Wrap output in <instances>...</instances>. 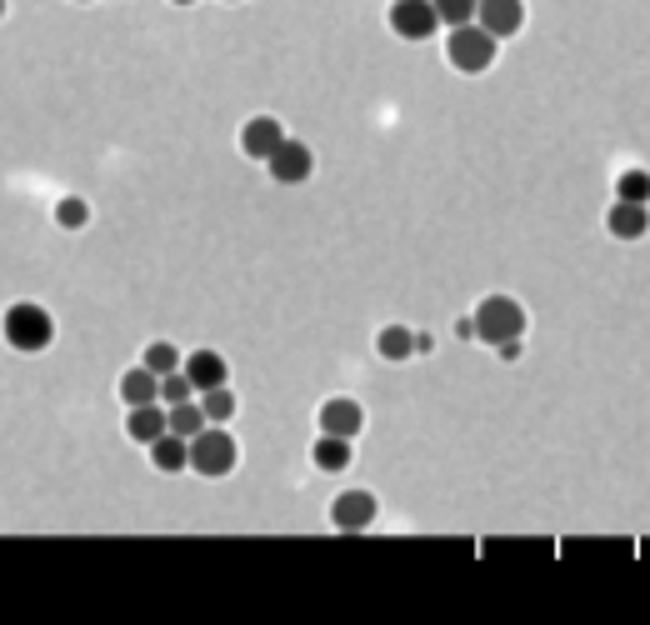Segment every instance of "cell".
<instances>
[{
    "instance_id": "obj_1",
    "label": "cell",
    "mask_w": 650,
    "mask_h": 625,
    "mask_svg": "<svg viewBox=\"0 0 650 625\" xmlns=\"http://www.w3.org/2000/svg\"><path fill=\"white\" fill-rule=\"evenodd\" d=\"M471 316H475V345H481V351H496L500 341H525V335H531V310L510 291L481 295L471 306Z\"/></svg>"
},
{
    "instance_id": "obj_5",
    "label": "cell",
    "mask_w": 650,
    "mask_h": 625,
    "mask_svg": "<svg viewBox=\"0 0 650 625\" xmlns=\"http://www.w3.org/2000/svg\"><path fill=\"white\" fill-rule=\"evenodd\" d=\"M240 465V440L231 425H205L201 436L190 440V471L196 481H225Z\"/></svg>"
},
{
    "instance_id": "obj_10",
    "label": "cell",
    "mask_w": 650,
    "mask_h": 625,
    "mask_svg": "<svg viewBox=\"0 0 650 625\" xmlns=\"http://www.w3.org/2000/svg\"><path fill=\"white\" fill-rule=\"evenodd\" d=\"M605 236L615 246H640L650 236V205H630V201H611L605 205Z\"/></svg>"
},
{
    "instance_id": "obj_23",
    "label": "cell",
    "mask_w": 650,
    "mask_h": 625,
    "mask_svg": "<svg viewBox=\"0 0 650 625\" xmlns=\"http://www.w3.org/2000/svg\"><path fill=\"white\" fill-rule=\"evenodd\" d=\"M436 351H440L436 331H430V326H421V331H415V361H426V355H436Z\"/></svg>"
},
{
    "instance_id": "obj_16",
    "label": "cell",
    "mask_w": 650,
    "mask_h": 625,
    "mask_svg": "<svg viewBox=\"0 0 650 625\" xmlns=\"http://www.w3.org/2000/svg\"><path fill=\"white\" fill-rule=\"evenodd\" d=\"M145 460H151V471H161V475H186L190 471V440L176 436V431H166L155 446H145Z\"/></svg>"
},
{
    "instance_id": "obj_25",
    "label": "cell",
    "mask_w": 650,
    "mask_h": 625,
    "mask_svg": "<svg viewBox=\"0 0 650 625\" xmlns=\"http://www.w3.org/2000/svg\"><path fill=\"white\" fill-rule=\"evenodd\" d=\"M170 5H201V0H170Z\"/></svg>"
},
{
    "instance_id": "obj_13",
    "label": "cell",
    "mask_w": 650,
    "mask_h": 625,
    "mask_svg": "<svg viewBox=\"0 0 650 625\" xmlns=\"http://www.w3.org/2000/svg\"><path fill=\"white\" fill-rule=\"evenodd\" d=\"M126 436H130V446H155V440L170 431V405H161V401H151V405H130L126 411Z\"/></svg>"
},
{
    "instance_id": "obj_8",
    "label": "cell",
    "mask_w": 650,
    "mask_h": 625,
    "mask_svg": "<svg viewBox=\"0 0 650 625\" xmlns=\"http://www.w3.org/2000/svg\"><path fill=\"white\" fill-rule=\"evenodd\" d=\"M366 401L361 396H326V401L316 405V436L326 431V436H345V440H361L366 436Z\"/></svg>"
},
{
    "instance_id": "obj_22",
    "label": "cell",
    "mask_w": 650,
    "mask_h": 625,
    "mask_svg": "<svg viewBox=\"0 0 650 625\" xmlns=\"http://www.w3.org/2000/svg\"><path fill=\"white\" fill-rule=\"evenodd\" d=\"M440 15V25H471L475 11H481V0H430Z\"/></svg>"
},
{
    "instance_id": "obj_18",
    "label": "cell",
    "mask_w": 650,
    "mask_h": 625,
    "mask_svg": "<svg viewBox=\"0 0 650 625\" xmlns=\"http://www.w3.org/2000/svg\"><path fill=\"white\" fill-rule=\"evenodd\" d=\"M135 361H141V366H151L155 376H170V370L186 366V345H176V341H166V335H161V341H151L141 355H135Z\"/></svg>"
},
{
    "instance_id": "obj_9",
    "label": "cell",
    "mask_w": 650,
    "mask_h": 625,
    "mask_svg": "<svg viewBox=\"0 0 650 625\" xmlns=\"http://www.w3.org/2000/svg\"><path fill=\"white\" fill-rule=\"evenodd\" d=\"M260 170H265V180H275V186H306V180L316 176V145L300 141V135H285V145Z\"/></svg>"
},
{
    "instance_id": "obj_3",
    "label": "cell",
    "mask_w": 650,
    "mask_h": 625,
    "mask_svg": "<svg viewBox=\"0 0 650 625\" xmlns=\"http://www.w3.org/2000/svg\"><path fill=\"white\" fill-rule=\"evenodd\" d=\"M380 526V496L366 485H341L335 496L320 500V531L335 535H366Z\"/></svg>"
},
{
    "instance_id": "obj_11",
    "label": "cell",
    "mask_w": 650,
    "mask_h": 625,
    "mask_svg": "<svg viewBox=\"0 0 650 625\" xmlns=\"http://www.w3.org/2000/svg\"><path fill=\"white\" fill-rule=\"evenodd\" d=\"M525 0H481V11H475V25H485L491 36L506 46V40H516L520 31H525Z\"/></svg>"
},
{
    "instance_id": "obj_21",
    "label": "cell",
    "mask_w": 650,
    "mask_h": 625,
    "mask_svg": "<svg viewBox=\"0 0 650 625\" xmlns=\"http://www.w3.org/2000/svg\"><path fill=\"white\" fill-rule=\"evenodd\" d=\"M201 390H196V380L186 376V370H170V376H161V405H186L196 401Z\"/></svg>"
},
{
    "instance_id": "obj_15",
    "label": "cell",
    "mask_w": 650,
    "mask_h": 625,
    "mask_svg": "<svg viewBox=\"0 0 650 625\" xmlns=\"http://www.w3.org/2000/svg\"><path fill=\"white\" fill-rule=\"evenodd\" d=\"M370 345H376L380 366H405V361H415V326H405V320H386Z\"/></svg>"
},
{
    "instance_id": "obj_24",
    "label": "cell",
    "mask_w": 650,
    "mask_h": 625,
    "mask_svg": "<svg viewBox=\"0 0 650 625\" xmlns=\"http://www.w3.org/2000/svg\"><path fill=\"white\" fill-rule=\"evenodd\" d=\"M215 5H246V0H215Z\"/></svg>"
},
{
    "instance_id": "obj_6",
    "label": "cell",
    "mask_w": 650,
    "mask_h": 625,
    "mask_svg": "<svg viewBox=\"0 0 650 625\" xmlns=\"http://www.w3.org/2000/svg\"><path fill=\"white\" fill-rule=\"evenodd\" d=\"M386 31L395 40H405V46H430L436 31H440V15H436L430 0H390Z\"/></svg>"
},
{
    "instance_id": "obj_20",
    "label": "cell",
    "mask_w": 650,
    "mask_h": 625,
    "mask_svg": "<svg viewBox=\"0 0 650 625\" xmlns=\"http://www.w3.org/2000/svg\"><path fill=\"white\" fill-rule=\"evenodd\" d=\"M211 425V415H205V405H201V396L196 401H186V405H170V431L176 436H186V440H196Z\"/></svg>"
},
{
    "instance_id": "obj_2",
    "label": "cell",
    "mask_w": 650,
    "mask_h": 625,
    "mask_svg": "<svg viewBox=\"0 0 650 625\" xmlns=\"http://www.w3.org/2000/svg\"><path fill=\"white\" fill-rule=\"evenodd\" d=\"M0 331H5V351L40 355V351L56 345L60 320L46 300H11V306H5V320H0Z\"/></svg>"
},
{
    "instance_id": "obj_7",
    "label": "cell",
    "mask_w": 650,
    "mask_h": 625,
    "mask_svg": "<svg viewBox=\"0 0 650 625\" xmlns=\"http://www.w3.org/2000/svg\"><path fill=\"white\" fill-rule=\"evenodd\" d=\"M285 120L281 116H271V110H256V116H246L240 120V130H236V151L246 155V161H256V166H265L275 151L285 145Z\"/></svg>"
},
{
    "instance_id": "obj_26",
    "label": "cell",
    "mask_w": 650,
    "mask_h": 625,
    "mask_svg": "<svg viewBox=\"0 0 650 625\" xmlns=\"http://www.w3.org/2000/svg\"><path fill=\"white\" fill-rule=\"evenodd\" d=\"M75 5H95V0H75Z\"/></svg>"
},
{
    "instance_id": "obj_14",
    "label": "cell",
    "mask_w": 650,
    "mask_h": 625,
    "mask_svg": "<svg viewBox=\"0 0 650 625\" xmlns=\"http://www.w3.org/2000/svg\"><path fill=\"white\" fill-rule=\"evenodd\" d=\"M116 401H120V411H130V405H151V401H161V376H155L151 366H126L120 370V380H116Z\"/></svg>"
},
{
    "instance_id": "obj_19",
    "label": "cell",
    "mask_w": 650,
    "mask_h": 625,
    "mask_svg": "<svg viewBox=\"0 0 650 625\" xmlns=\"http://www.w3.org/2000/svg\"><path fill=\"white\" fill-rule=\"evenodd\" d=\"M201 405H205V415H211V425H231V421L240 415L236 386H211V390H201Z\"/></svg>"
},
{
    "instance_id": "obj_17",
    "label": "cell",
    "mask_w": 650,
    "mask_h": 625,
    "mask_svg": "<svg viewBox=\"0 0 650 625\" xmlns=\"http://www.w3.org/2000/svg\"><path fill=\"white\" fill-rule=\"evenodd\" d=\"M611 196L615 201H630V205H650V170L646 166H621L615 170Z\"/></svg>"
},
{
    "instance_id": "obj_4",
    "label": "cell",
    "mask_w": 650,
    "mask_h": 625,
    "mask_svg": "<svg viewBox=\"0 0 650 625\" xmlns=\"http://www.w3.org/2000/svg\"><path fill=\"white\" fill-rule=\"evenodd\" d=\"M440 60H446V71H456V75H485L500 60V40L475 21L450 25L446 46H440Z\"/></svg>"
},
{
    "instance_id": "obj_12",
    "label": "cell",
    "mask_w": 650,
    "mask_h": 625,
    "mask_svg": "<svg viewBox=\"0 0 650 625\" xmlns=\"http://www.w3.org/2000/svg\"><path fill=\"white\" fill-rule=\"evenodd\" d=\"M186 370L196 380V390H211V386H231V355L215 351V345H190L186 351Z\"/></svg>"
}]
</instances>
